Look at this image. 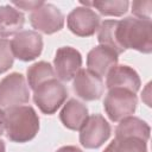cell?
Here are the masks:
<instances>
[{
  "instance_id": "cell-1",
  "label": "cell",
  "mask_w": 152,
  "mask_h": 152,
  "mask_svg": "<svg viewBox=\"0 0 152 152\" xmlns=\"http://www.w3.org/2000/svg\"><path fill=\"white\" fill-rule=\"evenodd\" d=\"M116 40L120 48L137 50L142 53L152 52V23L151 20L127 17L118 20Z\"/></svg>"
},
{
  "instance_id": "cell-2",
  "label": "cell",
  "mask_w": 152,
  "mask_h": 152,
  "mask_svg": "<svg viewBox=\"0 0 152 152\" xmlns=\"http://www.w3.org/2000/svg\"><path fill=\"white\" fill-rule=\"evenodd\" d=\"M39 131V118L31 106H17L5 112V132L13 142H27Z\"/></svg>"
},
{
  "instance_id": "cell-3",
  "label": "cell",
  "mask_w": 152,
  "mask_h": 152,
  "mask_svg": "<svg viewBox=\"0 0 152 152\" xmlns=\"http://www.w3.org/2000/svg\"><path fill=\"white\" fill-rule=\"evenodd\" d=\"M68 97V89L57 78L48 80L33 90V101L44 114L51 115L64 103Z\"/></svg>"
},
{
  "instance_id": "cell-4",
  "label": "cell",
  "mask_w": 152,
  "mask_h": 152,
  "mask_svg": "<svg viewBox=\"0 0 152 152\" xmlns=\"http://www.w3.org/2000/svg\"><path fill=\"white\" fill-rule=\"evenodd\" d=\"M137 104V95L124 88L108 89V93L103 100V108L106 114L114 122L131 116L135 112Z\"/></svg>"
},
{
  "instance_id": "cell-5",
  "label": "cell",
  "mask_w": 152,
  "mask_h": 152,
  "mask_svg": "<svg viewBox=\"0 0 152 152\" xmlns=\"http://www.w3.org/2000/svg\"><path fill=\"white\" fill-rule=\"evenodd\" d=\"M30 89L25 77L19 72H12L0 81V108H12L27 103Z\"/></svg>"
},
{
  "instance_id": "cell-6",
  "label": "cell",
  "mask_w": 152,
  "mask_h": 152,
  "mask_svg": "<svg viewBox=\"0 0 152 152\" xmlns=\"http://www.w3.org/2000/svg\"><path fill=\"white\" fill-rule=\"evenodd\" d=\"M110 125L100 114L88 116L80 129V142L86 148H99L110 137Z\"/></svg>"
},
{
  "instance_id": "cell-7",
  "label": "cell",
  "mask_w": 152,
  "mask_h": 152,
  "mask_svg": "<svg viewBox=\"0 0 152 152\" xmlns=\"http://www.w3.org/2000/svg\"><path fill=\"white\" fill-rule=\"evenodd\" d=\"M30 23L37 31L45 34H52L63 28L64 15L57 6L43 2L38 8L32 11Z\"/></svg>"
},
{
  "instance_id": "cell-8",
  "label": "cell",
  "mask_w": 152,
  "mask_h": 152,
  "mask_svg": "<svg viewBox=\"0 0 152 152\" xmlns=\"http://www.w3.org/2000/svg\"><path fill=\"white\" fill-rule=\"evenodd\" d=\"M13 57L23 61L30 62L36 59L43 51V37L32 30L20 31L10 42Z\"/></svg>"
},
{
  "instance_id": "cell-9",
  "label": "cell",
  "mask_w": 152,
  "mask_h": 152,
  "mask_svg": "<svg viewBox=\"0 0 152 152\" xmlns=\"http://www.w3.org/2000/svg\"><path fill=\"white\" fill-rule=\"evenodd\" d=\"M66 25L75 36L90 37L100 26V15L90 7L80 6L68 14Z\"/></svg>"
},
{
  "instance_id": "cell-10",
  "label": "cell",
  "mask_w": 152,
  "mask_h": 152,
  "mask_svg": "<svg viewBox=\"0 0 152 152\" xmlns=\"http://www.w3.org/2000/svg\"><path fill=\"white\" fill-rule=\"evenodd\" d=\"M55 75L64 82L72 80L82 66V56L71 46H62L56 51L53 58Z\"/></svg>"
},
{
  "instance_id": "cell-11",
  "label": "cell",
  "mask_w": 152,
  "mask_h": 152,
  "mask_svg": "<svg viewBox=\"0 0 152 152\" xmlns=\"http://www.w3.org/2000/svg\"><path fill=\"white\" fill-rule=\"evenodd\" d=\"M74 93L86 101L99 100L104 90V83L102 77L94 74L88 69H81L72 82Z\"/></svg>"
},
{
  "instance_id": "cell-12",
  "label": "cell",
  "mask_w": 152,
  "mask_h": 152,
  "mask_svg": "<svg viewBox=\"0 0 152 152\" xmlns=\"http://www.w3.org/2000/svg\"><path fill=\"white\" fill-rule=\"evenodd\" d=\"M118 53L103 45L93 48L87 56L88 70L99 75L100 77L107 76L108 72L118 65Z\"/></svg>"
},
{
  "instance_id": "cell-13",
  "label": "cell",
  "mask_w": 152,
  "mask_h": 152,
  "mask_svg": "<svg viewBox=\"0 0 152 152\" xmlns=\"http://www.w3.org/2000/svg\"><path fill=\"white\" fill-rule=\"evenodd\" d=\"M141 86L140 77L138 72L128 65H116L107 75L106 87L108 89L113 88H124L137 93Z\"/></svg>"
},
{
  "instance_id": "cell-14",
  "label": "cell",
  "mask_w": 152,
  "mask_h": 152,
  "mask_svg": "<svg viewBox=\"0 0 152 152\" xmlns=\"http://www.w3.org/2000/svg\"><path fill=\"white\" fill-rule=\"evenodd\" d=\"M88 108L76 99L69 100L59 113V120L64 127L71 131H80L88 119Z\"/></svg>"
},
{
  "instance_id": "cell-15",
  "label": "cell",
  "mask_w": 152,
  "mask_h": 152,
  "mask_svg": "<svg viewBox=\"0 0 152 152\" xmlns=\"http://www.w3.org/2000/svg\"><path fill=\"white\" fill-rule=\"evenodd\" d=\"M25 23L24 14L12 5L0 6V38L15 36L20 32Z\"/></svg>"
},
{
  "instance_id": "cell-16",
  "label": "cell",
  "mask_w": 152,
  "mask_h": 152,
  "mask_svg": "<svg viewBox=\"0 0 152 152\" xmlns=\"http://www.w3.org/2000/svg\"><path fill=\"white\" fill-rule=\"evenodd\" d=\"M119 122L115 128V138H139L148 141L151 128L146 121L137 116H127Z\"/></svg>"
},
{
  "instance_id": "cell-17",
  "label": "cell",
  "mask_w": 152,
  "mask_h": 152,
  "mask_svg": "<svg viewBox=\"0 0 152 152\" xmlns=\"http://www.w3.org/2000/svg\"><path fill=\"white\" fill-rule=\"evenodd\" d=\"M81 5L95 8L100 14L107 17H121L129 6L127 0H103V1H81Z\"/></svg>"
},
{
  "instance_id": "cell-18",
  "label": "cell",
  "mask_w": 152,
  "mask_h": 152,
  "mask_svg": "<svg viewBox=\"0 0 152 152\" xmlns=\"http://www.w3.org/2000/svg\"><path fill=\"white\" fill-rule=\"evenodd\" d=\"M26 75H27V84L33 90L39 84L46 82L48 80L56 77L52 65L48 62H44V61L37 62V63L32 64L31 66H28Z\"/></svg>"
},
{
  "instance_id": "cell-19",
  "label": "cell",
  "mask_w": 152,
  "mask_h": 152,
  "mask_svg": "<svg viewBox=\"0 0 152 152\" xmlns=\"http://www.w3.org/2000/svg\"><path fill=\"white\" fill-rule=\"evenodd\" d=\"M116 26H118V20H104L103 23L100 24L97 28V40L100 45L107 46L112 50H114L118 55L125 52L118 40H116Z\"/></svg>"
},
{
  "instance_id": "cell-20",
  "label": "cell",
  "mask_w": 152,
  "mask_h": 152,
  "mask_svg": "<svg viewBox=\"0 0 152 152\" xmlns=\"http://www.w3.org/2000/svg\"><path fill=\"white\" fill-rule=\"evenodd\" d=\"M103 152H147V145L139 138H115Z\"/></svg>"
},
{
  "instance_id": "cell-21",
  "label": "cell",
  "mask_w": 152,
  "mask_h": 152,
  "mask_svg": "<svg viewBox=\"0 0 152 152\" xmlns=\"http://www.w3.org/2000/svg\"><path fill=\"white\" fill-rule=\"evenodd\" d=\"M13 61L14 57L10 42L5 38H0V74H4L12 68Z\"/></svg>"
},
{
  "instance_id": "cell-22",
  "label": "cell",
  "mask_w": 152,
  "mask_h": 152,
  "mask_svg": "<svg viewBox=\"0 0 152 152\" xmlns=\"http://www.w3.org/2000/svg\"><path fill=\"white\" fill-rule=\"evenodd\" d=\"M151 12H152V1H133L132 2V13L138 19L151 20Z\"/></svg>"
},
{
  "instance_id": "cell-23",
  "label": "cell",
  "mask_w": 152,
  "mask_h": 152,
  "mask_svg": "<svg viewBox=\"0 0 152 152\" xmlns=\"http://www.w3.org/2000/svg\"><path fill=\"white\" fill-rule=\"evenodd\" d=\"M44 1H12V5L15 6V8H20L24 11H34L38 8Z\"/></svg>"
},
{
  "instance_id": "cell-24",
  "label": "cell",
  "mask_w": 152,
  "mask_h": 152,
  "mask_svg": "<svg viewBox=\"0 0 152 152\" xmlns=\"http://www.w3.org/2000/svg\"><path fill=\"white\" fill-rule=\"evenodd\" d=\"M150 86H151V83H147L145 90H144L142 94H141V99L145 101V103H146L148 107L151 106V101H150Z\"/></svg>"
},
{
  "instance_id": "cell-25",
  "label": "cell",
  "mask_w": 152,
  "mask_h": 152,
  "mask_svg": "<svg viewBox=\"0 0 152 152\" xmlns=\"http://www.w3.org/2000/svg\"><path fill=\"white\" fill-rule=\"evenodd\" d=\"M56 152H82V150L78 148V147H76V146L68 145V146H63V147L58 148Z\"/></svg>"
},
{
  "instance_id": "cell-26",
  "label": "cell",
  "mask_w": 152,
  "mask_h": 152,
  "mask_svg": "<svg viewBox=\"0 0 152 152\" xmlns=\"http://www.w3.org/2000/svg\"><path fill=\"white\" fill-rule=\"evenodd\" d=\"M5 132V112L0 108V135Z\"/></svg>"
},
{
  "instance_id": "cell-27",
  "label": "cell",
  "mask_w": 152,
  "mask_h": 152,
  "mask_svg": "<svg viewBox=\"0 0 152 152\" xmlns=\"http://www.w3.org/2000/svg\"><path fill=\"white\" fill-rule=\"evenodd\" d=\"M0 152H6V147H5V142L0 139Z\"/></svg>"
}]
</instances>
